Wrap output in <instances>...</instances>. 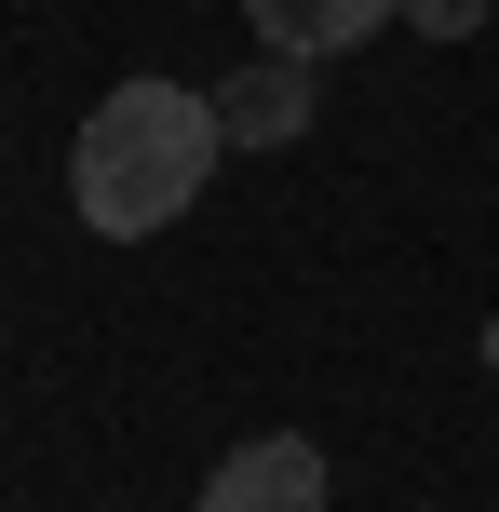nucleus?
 Here are the masks:
<instances>
[{"label":"nucleus","instance_id":"nucleus-3","mask_svg":"<svg viewBox=\"0 0 499 512\" xmlns=\"http://www.w3.org/2000/svg\"><path fill=\"white\" fill-rule=\"evenodd\" d=\"M203 512H324V445H311V432L230 445V459H216V486H203Z\"/></svg>","mask_w":499,"mask_h":512},{"label":"nucleus","instance_id":"nucleus-5","mask_svg":"<svg viewBox=\"0 0 499 512\" xmlns=\"http://www.w3.org/2000/svg\"><path fill=\"white\" fill-rule=\"evenodd\" d=\"M405 27L419 41H459V27H486V0H405Z\"/></svg>","mask_w":499,"mask_h":512},{"label":"nucleus","instance_id":"nucleus-4","mask_svg":"<svg viewBox=\"0 0 499 512\" xmlns=\"http://www.w3.org/2000/svg\"><path fill=\"white\" fill-rule=\"evenodd\" d=\"M405 0H257V54H351V41H378Z\"/></svg>","mask_w":499,"mask_h":512},{"label":"nucleus","instance_id":"nucleus-2","mask_svg":"<svg viewBox=\"0 0 499 512\" xmlns=\"http://www.w3.org/2000/svg\"><path fill=\"white\" fill-rule=\"evenodd\" d=\"M311 108H324V68H311V54H243V68L216 81V135H230V149H297Z\"/></svg>","mask_w":499,"mask_h":512},{"label":"nucleus","instance_id":"nucleus-6","mask_svg":"<svg viewBox=\"0 0 499 512\" xmlns=\"http://www.w3.org/2000/svg\"><path fill=\"white\" fill-rule=\"evenodd\" d=\"M486 378H499V310H486Z\"/></svg>","mask_w":499,"mask_h":512},{"label":"nucleus","instance_id":"nucleus-1","mask_svg":"<svg viewBox=\"0 0 499 512\" xmlns=\"http://www.w3.org/2000/svg\"><path fill=\"white\" fill-rule=\"evenodd\" d=\"M216 149H230V135H216L203 81H108L95 122H81V149H68V203H81V230L149 243V230L189 216V189L216 176Z\"/></svg>","mask_w":499,"mask_h":512}]
</instances>
